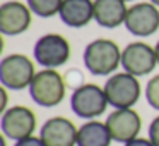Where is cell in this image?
I'll list each match as a JSON object with an SVG mask.
<instances>
[{
  "label": "cell",
  "mask_w": 159,
  "mask_h": 146,
  "mask_svg": "<svg viewBox=\"0 0 159 146\" xmlns=\"http://www.w3.org/2000/svg\"><path fill=\"white\" fill-rule=\"evenodd\" d=\"M145 100L154 110L159 112V74L152 76L145 84Z\"/></svg>",
  "instance_id": "e0dca14e"
},
{
  "label": "cell",
  "mask_w": 159,
  "mask_h": 146,
  "mask_svg": "<svg viewBox=\"0 0 159 146\" xmlns=\"http://www.w3.org/2000/svg\"><path fill=\"white\" fill-rule=\"evenodd\" d=\"M123 146H154V143L149 138H135V139H132V141L125 143Z\"/></svg>",
  "instance_id": "ffe728a7"
},
{
  "label": "cell",
  "mask_w": 159,
  "mask_h": 146,
  "mask_svg": "<svg viewBox=\"0 0 159 146\" xmlns=\"http://www.w3.org/2000/svg\"><path fill=\"white\" fill-rule=\"evenodd\" d=\"M156 66H159L156 50L154 46L147 45V43L134 41L128 43L121 50V67L125 72L132 74V76H147L156 69Z\"/></svg>",
  "instance_id": "ba28073f"
},
{
  "label": "cell",
  "mask_w": 159,
  "mask_h": 146,
  "mask_svg": "<svg viewBox=\"0 0 159 146\" xmlns=\"http://www.w3.org/2000/svg\"><path fill=\"white\" fill-rule=\"evenodd\" d=\"M127 2L125 0H94V21L106 29H115L125 24L127 19Z\"/></svg>",
  "instance_id": "4fadbf2b"
},
{
  "label": "cell",
  "mask_w": 159,
  "mask_h": 146,
  "mask_svg": "<svg viewBox=\"0 0 159 146\" xmlns=\"http://www.w3.org/2000/svg\"><path fill=\"white\" fill-rule=\"evenodd\" d=\"M108 105L110 103H108L104 88L94 83L82 84L75 88L74 93L70 95V108L80 119H87V120L98 119L106 112Z\"/></svg>",
  "instance_id": "277c9868"
},
{
  "label": "cell",
  "mask_w": 159,
  "mask_h": 146,
  "mask_svg": "<svg viewBox=\"0 0 159 146\" xmlns=\"http://www.w3.org/2000/svg\"><path fill=\"white\" fill-rule=\"evenodd\" d=\"M77 132L72 120L67 117H52L41 125L39 138L46 146H77Z\"/></svg>",
  "instance_id": "7c38bea8"
},
{
  "label": "cell",
  "mask_w": 159,
  "mask_h": 146,
  "mask_svg": "<svg viewBox=\"0 0 159 146\" xmlns=\"http://www.w3.org/2000/svg\"><path fill=\"white\" fill-rule=\"evenodd\" d=\"M0 96H2V101H0V112L4 114V112L7 110V100H9V96H7V88H5V86L0 88Z\"/></svg>",
  "instance_id": "44dd1931"
},
{
  "label": "cell",
  "mask_w": 159,
  "mask_h": 146,
  "mask_svg": "<svg viewBox=\"0 0 159 146\" xmlns=\"http://www.w3.org/2000/svg\"><path fill=\"white\" fill-rule=\"evenodd\" d=\"M103 88L108 103L113 108H132L139 101L142 93L139 79L125 71L111 74Z\"/></svg>",
  "instance_id": "5b68a950"
},
{
  "label": "cell",
  "mask_w": 159,
  "mask_h": 146,
  "mask_svg": "<svg viewBox=\"0 0 159 146\" xmlns=\"http://www.w3.org/2000/svg\"><path fill=\"white\" fill-rule=\"evenodd\" d=\"M125 28L134 36H145L154 35L159 29V7L152 2H139L128 7Z\"/></svg>",
  "instance_id": "9c48e42d"
},
{
  "label": "cell",
  "mask_w": 159,
  "mask_h": 146,
  "mask_svg": "<svg viewBox=\"0 0 159 146\" xmlns=\"http://www.w3.org/2000/svg\"><path fill=\"white\" fill-rule=\"evenodd\" d=\"M149 2H152L154 5H157V7H159V0H149Z\"/></svg>",
  "instance_id": "603a6c76"
},
{
  "label": "cell",
  "mask_w": 159,
  "mask_h": 146,
  "mask_svg": "<svg viewBox=\"0 0 159 146\" xmlns=\"http://www.w3.org/2000/svg\"><path fill=\"white\" fill-rule=\"evenodd\" d=\"M34 76V64L24 53H11L0 60V83L7 90H26L33 83Z\"/></svg>",
  "instance_id": "3957f363"
},
{
  "label": "cell",
  "mask_w": 159,
  "mask_h": 146,
  "mask_svg": "<svg viewBox=\"0 0 159 146\" xmlns=\"http://www.w3.org/2000/svg\"><path fill=\"white\" fill-rule=\"evenodd\" d=\"M149 139L154 143V146H159V115L149 125Z\"/></svg>",
  "instance_id": "ac0fdd59"
},
{
  "label": "cell",
  "mask_w": 159,
  "mask_h": 146,
  "mask_svg": "<svg viewBox=\"0 0 159 146\" xmlns=\"http://www.w3.org/2000/svg\"><path fill=\"white\" fill-rule=\"evenodd\" d=\"M65 81L57 69H43L36 72L33 83L29 84V95L39 107H57L65 98Z\"/></svg>",
  "instance_id": "7a4b0ae2"
},
{
  "label": "cell",
  "mask_w": 159,
  "mask_h": 146,
  "mask_svg": "<svg viewBox=\"0 0 159 146\" xmlns=\"http://www.w3.org/2000/svg\"><path fill=\"white\" fill-rule=\"evenodd\" d=\"M33 11L28 4H22L17 0L5 2L0 5V31L5 36L22 35L31 28Z\"/></svg>",
  "instance_id": "8fae6325"
},
{
  "label": "cell",
  "mask_w": 159,
  "mask_h": 146,
  "mask_svg": "<svg viewBox=\"0 0 159 146\" xmlns=\"http://www.w3.org/2000/svg\"><path fill=\"white\" fill-rule=\"evenodd\" d=\"M113 138L110 134L106 122L96 119L84 122L77 132V146H110Z\"/></svg>",
  "instance_id": "9a60e30c"
},
{
  "label": "cell",
  "mask_w": 159,
  "mask_h": 146,
  "mask_svg": "<svg viewBox=\"0 0 159 146\" xmlns=\"http://www.w3.org/2000/svg\"><path fill=\"white\" fill-rule=\"evenodd\" d=\"M125 2H134V0H125Z\"/></svg>",
  "instance_id": "cb8c5ba5"
},
{
  "label": "cell",
  "mask_w": 159,
  "mask_h": 146,
  "mask_svg": "<svg viewBox=\"0 0 159 146\" xmlns=\"http://www.w3.org/2000/svg\"><path fill=\"white\" fill-rule=\"evenodd\" d=\"M154 50H156V57H157V64H159V41L156 43V46H154Z\"/></svg>",
  "instance_id": "7402d4cb"
},
{
  "label": "cell",
  "mask_w": 159,
  "mask_h": 146,
  "mask_svg": "<svg viewBox=\"0 0 159 146\" xmlns=\"http://www.w3.org/2000/svg\"><path fill=\"white\" fill-rule=\"evenodd\" d=\"M33 53H34L36 62L41 67L57 69L69 62L70 55H72V48L65 36L58 35V33H48L36 40Z\"/></svg>",
  "instance_id": "8992f818"
},
{
  "label": "cell",
  "mask_w": 159,
  "mask_h": 146,
  "mask_svg": "<svg viewBox=\"0 0 159 146\" xmlns=\"http://www.w3.org/2000/svg\"><path fill=\"white\" fill-rule=\"evenodd\" d=\"M26 4L29 5L33 14H36L38 17L48 19L53 17L55 14H60L63 0H28Z\"/></svg>",
  "instance_id": "2e32d148"
},
{
  "label": "cell",
  "mask_w": 159,
  "mask_h": 146,
  "mask_svg": "<svg viewBox=\"0 0 159 146\" xmlns=\"http://www.w3.org/2000/svg\"><path fill=\"white\" fill-rule=\"evenodd\" d=\"M14 146H46L43 143V139L39 136H29V138H24L21 141H16Z\"/></svg>",
  "instance_id": "d6986e66"
},
{
  "label": "cell",
  "mask_w": 159,
  "mask_h": 146,
  "mask_svg": "<svg viewBox=\"0 0 159 146\" xmlns=\"http://www.w3.org/2000/svg\"><path fill=\"white\" fill-rule=\"evenodd\" d=\"M84 66L93 76H110L121 66V50L113 40L98 38L84 50Z\"/></svg>",
  "instance_id": "6da1fadb"
},
{
  "label": "cell",
  "mask_w": 159,
  "mask_h": 146,
  "mask_svg": "<svg viewBox=\"0 0 159 146\" xmlns=\"http://www.w3.org/2000/svg\"><path fill=\"white\" fill-rule=\"evenodd\" d=\"M0 129L5 138L21 141L24 138L33 136V132L36 131V115L31 108L24 107V105L9 107L2 114Z\"/></svg>",
  "instance_id": "52a82bcc"
},
{
  "label": "cell",
  "mask_w": 159,
  "mask_h": 146,
  "mask_svg": "<svg viewBox=\"0 0 159 146\" xmlns=\"http://www.w3.org/2000/svg\"><path fill=\"white\" fill-rule=\"evenodd\" d=\"M104 122L110 129L113 141L123 143V144L139 138L142 129V119L134 108H115Z\"/></svg>",
  "instance_id": "30bf717a"
},
{
  "label": "cell",
  "mask_w": 159,
  "mask_h": 146,
  "mask_svg": "<svg viewBox=\"0 0 159 146\" xmlns=\"http://www.w3.org/2000/svg\"><path fill=\"white\" fill-rule=\"evenodd\" d=\"M58 16L69 28H84L94 21V0H63Z\"/></svg>",
  "instance_id": "5bb4252c"
}]
</instances>
